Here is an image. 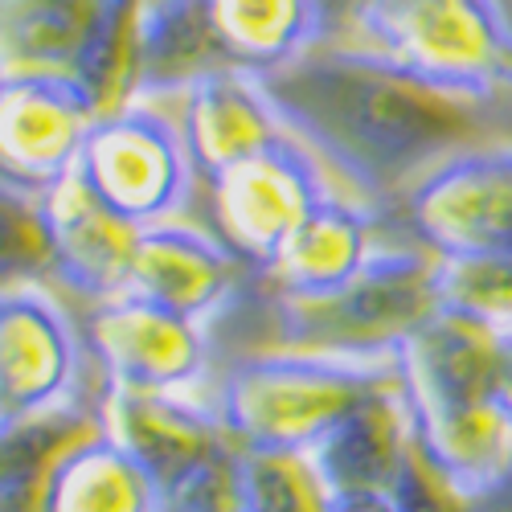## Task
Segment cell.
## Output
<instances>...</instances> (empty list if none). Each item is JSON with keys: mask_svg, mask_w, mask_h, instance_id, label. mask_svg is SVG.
<instances>
[{"mask_svg": "<svg viewBox=\"0 0 512 512\" xmlns=\"http://www.w3.org/2000/svg\"><path fill=\"white\" fill-rule=\"evenodd\" d=\"M279 123L369 209L398 205L431 168L488 144V107L467 103L353 37L263 78Z\"/></svg>", "mask_w": 512, "mask_h": 512, "instance_id": "1", "label": "cell"}, {"mask_svg": "<svg viewBox=\"0 0 512 512\" xmlns=\"http://www.w3.org/2000/svg\"><path fill=\"white\" fill-rule=\"evenodd\" d=\"M500 332L439 312L398 353L418 455L463 496H484L512 472V418L496 394Z\"/></svg>", "mask_w": 512, "mask_h": 512, "instance_id": "2", "label": "cell"}, {"mask_svg": "<svg viewBox=\"0 0 512 512\" xmlns=\"http://www.w3.org/2000/svg\"><path fill=\"white\" fill-rule=\"evenodd\" d=\"M398 381V361H345L267 345L213 381V402L238 447L316 451L340 422Z\"/></svg>", "mask_w": 512, "mask_h": 512, "instance_id": "3", "label": "cell"}, {"mask_svg": "<svg viewBox=\"0 0 512 512\" xmlns=\"http://www.w3.org/2000/svg\"><path fill=\"white\" fill-rule=\"evenodd\" d=\"M443 312L439 254L386 238L369 267L320 300H271L275 345L345 361H398L402 345Z\"/></svg>", "mask_w": 512, "mask_h": 512, "instance_id": "4", "label": "cell"}, {"mask_svg": "<svg viewBox=\"0 0 512 512\" xmlns=\"http://www.w3.org/2000/svg\"><path fill=\"white\" fill-rule=\"evenodd\" d=\"M345 37L467 103L496 107L512 91V13L504 0H357Z\"/></svg>", "mask_w": 512, "mask_h": 512, "instance_id": "5", "label": "cell"}, {"mask_svg": "<svg viewBox=\"0 0 512 512\" xmlns=\"http://www.w3.org/2000/svg\"><path fill=\"white\" fill-rule=\"evenodd\" d=\"M78 173L103 205L140 230L185 218L201 185L177 107L152 99H127L103 111Z\"/></svg>", "mask_w": 512, "mask_h": 512, "instance_id": "6", "label": "cell"}, {"mask_svg": "<svg viewBox=\"0 0 512 512\" xmlns=\"http://www.w3.org/2000/svg\"><path fill=\"white\" fill-rule=\"evenodd\" d=\"M87 332L37 279H9L0 295V431L87 406Z\"/></svg>", "mask_w": 512, "mask_h": 512, "instance_id": "7", "label": "cell"}, {"mask_svg": "<svg viewBox=\"0 0 512 512\" xmlns=\"http://www.w3.org/2000/svg\"><path fill=\"white\" fill-rule=\"evenodd\" d=\"M140 0H5L0 74L78 78L111 111Z\"/></svg>", "mask_w": 512, "mask_h": 512, "instance_id": "8", "label": "cell"}, {"mask_svg": "<svg viewBox=\"0 0 512 512\" xmlns=\"http://www.w3.org/2000/svg\"><path fill=\"white\" fill-rule=\"evenodd\" d=\"M205 189L209 230L238 254V263L250 275H263L283 250V242L340 185L300 140L283 136L267 152L205 181Z\"/></svg>", "mask_w": 512, "mask_h": 512, "instance_id": "9", "label": "cell"}, {"mask_svg": "<svg viewBox=\"0 0 512 512\" xmlns=\"http://www.w3.org/2000/svg\"><path fill=\"white\" fill-rule=\"evenodd\" d=\"M398 205L414 242L439 259L512 254V144L488 140L455 152Z\"/></svg>", "mask_w": 512, "mask_h": 512, "instance_id": "10", "label": "cell"}, {"mask_svg": "<svg viewBox=\"0 0 512 512\" xmlns=\"http://www.w3.org/2000/svg\"><path fill=\"white\" fill-rule=\"evenodd\" d=\"M103 99L66 74H0V173L9 197H37L66 181L95 123Z\"/></svg>", "mask_w": 512, "mask_h": 512, "instance_id": "11", "label": "cell"}, {"mask_svg": "<svg viewBox=\"0 0 512 512\" xmlns=\"http://www.w3.org/2000/svg\"><path fill=\"white\" fill-rule=\"evenodd\" d=\"M103 386L144 394L209 390V328L127 291L82 320Z\"/></svg>", "mask_w": 512, "mask_h": 512, "instance_id": "12", "label": "cell"}, {"mask_svg": "<svg viewBox=\"0 0 512 512\" xmlns=\"http://www.w3.org/2000/svg\"><path fill=\"white\" fill-rule=\"evenodd\" d=\"M99 414L107 435L148 467L164 496L218 472L238 455V443L213 402V386L197 394H144L103 386Z\"/></svg>", "mask_w": 512, "mask_h": 512, "instance_id": "13", "label": "cell"}, {"mask_svg": "<svg viewBox=\"0 0 512 512\" xmlns=\"http://www.w3.org/2000/svg\"><path fill=\"white\" fill-rule=\"evenodd\" d=\"M29 209L46 246V271L62 279L66 291L82 295L91 308L132 291L140 226L103 205L78 168L54 189L29 197Z\"/></svg>", "mask_w": 512, "mask_h": 512, "instance_id": "14", "label": "cell"}, {"mask_svg": "<svg viewBox=\"0 0 512 512\" xmlns=\"http://www.w3.org/2000/svg\"><path fill=\"white\" fill-rule=\"evenodd\" d=\"M242 275H250V271L238 263V254L213 230H205L189 218L140 230L132 291L205 324V328L218 312H226V304L238 295Z\"/></svg>", "mask_w": 512, "mask_h": 512, "instance_id": "15", "label": "cell"}, {"mask_svg": "<svg viewBox=\"0 0 512 512\" xmlns=\"http://www.w3.org/2000/svg\"><path fill=\"white\" fill-rule=\"evenodd\" d=\"M177 115L197 160L201 185L287 136L263 78L238 66H213L193 78L189 91L177 99Z\"/></svg>", "mask_w": 512, "mask_h": 512, "instance_id": "16", "label": "cell"}, {"mask_svg": "<svg viewBox=\"0 0 512 512\" xmlns=\"http://www.w3.org/2000/svg\"><path fill=\"white\" fill-rule=\"evenodd\" d=\"M381 242L386 238H377V209L336 189L283 242L259 279L271 287V300H320L353 283Z\"/></svg>", "mask_w": 512, "mask_h": 512, "instance_id": "17", "label": "cell"}, {"mask_svg": "<svg viewBox=\"0 0 512 512\" xmlns=\"http://www.w3.org/2000/svg\"><path fill=\"white\" fill-rule=\"evenodd\" d=\"M201 13L222 62L254 78L287 70L345 33L332 0H201Z\"/></svg>", "mask_w": 512, "mask_h": 512, "instance_id": "18", "label": "cell"}, {"mask_svg": "<svg viewBox=\"0 0 512 512\" xmlns=\"http://www.w3.org/2000/svg\"><path fill=\"white\" fill-rule=\"evenodd\" d=\"M213 66L226 62L209 33L201 0H140L115 107L127 99L177 103L189 82Z\"/></svg>", "mask_w": 512, "mask_h": 512, "instance_id": "19", "label": "cell"}, {"mask_svg": "<svg viewBox=\"0 0 512 512\" xmlns=\"http://www.w3.org/2000/svg\"><path fill=\"white\" fill-rule=\"evenodd\" d=\"M316 455L340 496H357V492L394 496V488L402 484V476L410 472V463L418 455L402 377L340 422L316 447Z\"/></svg>", "mask_w": 512, "mask_h": 512, "instance_id": "20", "label": "cell"}, {"mask_svg": "<svg viewBox=\"0 0 512 512\" xmlns=\"http://www.w3.org/2000/svg\"><path fill=\"white\" fill-rule=\"evenodd\" d=\"M41 512H164V488L107 426H95L58 459Z\"/></svg>", "mask_w": 512, "mask_h": 512, "instance_id": "21", "label": "cell"}, {"mask_svg": "<svg viewBox=\"0 0 512 512\" xmlns=\"http://www.w3.org/2000/svg\"><path fill=\"white\" fill-rule=\"evenodd\" d=\"M95 426H103V414H99V402H87V406L0 431L5 435V480H0L5 512H41V492H46L58 459L82 435H91Z\"/></svg>", "mask_w": 512, "mask_h": 512, "instance_id": "22", "label": "cell"}, {"mask_svg": "<svg viewBox=\"0 0 512 512\" xmlns=\"http://www.w3.org/2000/svg\"><path fill=\"white\" fill-rule=\"evenodd\" d=\"M234 488L242 512H336L332 488L316 451H250L238 447Z\"/></svg>", "mask_w": 512, "mask_h": 512, "instance_id": "23", "label": "cell"}, {"mask_svg": "<svg viewBox=\"0 0 512 512\" xmlns=\"http://www.w3.org/2000/svg\"><path fill=\"white\" fill-rule=\"evenodd\" d=\"M439 300L492 332H512V254L439 259Z\"/></svg>", "mask_w": 512, "mask_h": 512, "instance_id": "24", "label": "cell"}, {"mask_svg": "<svg viewBox=\"0 0 512 512\" xmlns=\"http://www.w3.org/2000/svg\"><path fill=\"white\" fill-rule=\"evenodd\" d=\"M394 500H398L402 512H472V504H476L472 496L451 488L422 455H414L410 472L394 488Z\"/></svg>", "mask_w": 512, "mask_h": 512, "instance_id": "25", "label": "cell"}, {"mask_svg": "<svg viewBox=\"0 0 512 512\" xmlns=\"http://www.w3.org/2000/svg\"><path fill=\"white\" fill-rule=\"evenodd\" d=\"M234 467H218V472H209L177 492L164 496V512H242L238 508V488H234Z\"/></svg>", "mask_w": 512, "mask_h": 512, "instance_id": "26", "label": "cell"}, {"mask_svg": "<svg viewBox=\"0 0 512 512\" xmlns=\"http://www.w3.org/2000/svg\"><path fill=\"white\" fill-rule=\"evenodd\" d=\"M496 394L504 414L512 418V332H500V353H496Z\"/></svg>", "mask_w": 512, "mask_h": 512, "instance_id": "27", "label": "cell"}, {"mask_svg": "<svg viewBox=\"0 0 512 512\" xmlns=\"http://www.w3.org/2000/svg\"><path fill=\"white\" fill-rule=\"evenodd\" d=\"M336 512H402L394 496H381V492H357V496H340Z\"/></svg>", "mask_w": 512, "mask_h": 512, "instance_id": "28", "label": "cell"}, {"mask_svg": "<svg viewBox=\"0 0 512 512\" xmlns=\"http://www.w3.org/2000/svg\"><path fill=\"white\" fill-rule=\"evenodd\" d=\"M472 512H512V472L496 488H488L484 496H476Z\"/></svg>", "mask_w": 512, "mask_h": 512, "instance_id": "29", "label": "cell"}, {"mask_svg": "<svg viewBox=\"0 0 512 512\" xmlns=\"http://www.w3.org/2000/svg\"><path fill=\"white\" fill-rule=\"evenodd\" d=\"M353 5H357V0H332V9H336V17H340V25H345V17H349Z\"/></svg>", "mask_w": 512, "mask_h": 512, "instance_id": "30", "label": "cell"}]
</instances>
